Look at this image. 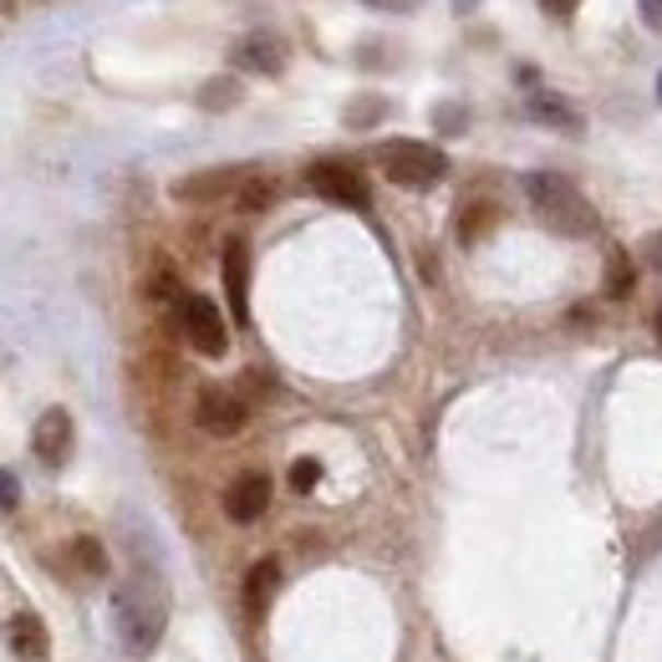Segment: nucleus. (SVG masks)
Instances as JSON below:
<instances>
[{
	"label": "nucleus",
	"instance_id": "1",
	"mask_svg": "<svg viewBox=\"0 0 662 662\" xmlns=\"http://www.w3.org/2000/svg\"><path fill=\"white\" fill-rule=\"evenodd\" d=\"M113 622H118L123 652H132V658H148V652L159 648L163 627H169V591H163L159 576H132L128 586L118 591Z\"/></svg>",
	"mask_w": 662,
	"mask_h": 662
},
{
	"label": "nucleus",
	"instance_id": "2",
	"mask_svg": "<svg viewBox=\"0 0 662 662\" xmlns=\"http://www.w3.org/2000/svg\"><path fill=\"white\" fill-rule=\"evenodd\" d=\"M525 194H530V209L541 214L545 230H556V235H566V240L596 235V209L586 205V194L576 189L571 178H560V174H530V178H525Z\"/></svg>",
	"mask_w": 662,
	"mask_h": 662
},
{
	"label": "nucleus",
	"instance_id": "3",
	"mask_svg": "<svg viewBox=\"0 0 662 662\" xmlns=\"http://www.w3.org/2000/svg\"><path fill=\"white\" fill-rule=\"evenodd\" d=\"M378 163H383V174L393 178V184H403V189H433V184L449 174V159H443L433 143H418V138L387 143L383 153H378Z\"/></svg>",
	"mask_w": 662,
	"mask_h": 662
},
{
	"label": "nucleus",
	"instance_id": "4",
	"mask_svg": "<svg viewBox=\"0 0 662 662\" xmlns=\"http://www.w3.org/2000/svg\"><path fill=\"white\" fill-rule=\"evenodd\" d=\"M178 311V332H184V341H189L199 357H224V347H230V326H224L220 306L209 301V295H178L174 301Z\"/></svg>",
	"mask_w": 662,
	"mask_h": 662
},
{
	"label": "nucleus",
	"instance_id": "5",
	"mask_svg": "<svg viewBox=\"0 0 662 662\" xmlns=\"http://www.w3.org/2000/svg\"><path fill=\"white\" fill-rule=\"evenodd\" d=\"M306 184H311V194H322L326 205H341V209H368L372 205L368 178L341 159H316L306 169Z\"/></svg>",
	"mask_w": 662,
	"mask_h": 662
},
{
	"label": "nucleus",
	"instance_id": "6",
	"mask_svg": "<svg viewBox=\"0 0 662 662\" xmlns=\"http://www.w3.org/2000/svg\"><path fill=\"white\" fill-rule=\"evenodd\" d=\"M77 449V423L67 408H46L42 418H36V428H31V454L42 458L46 469H61L67 458H72Z\"/></svg>",
	"mask_w": 662,
	"mask_h": 662
},
{
	"label": "nucleus",
	"instance_id": "7",
	"mask_svg": "<svg viewBox=\"0 0 662 662\" xmlns=\"http://www.w3.org/2000/svg\"><path fill=\"white\" fill-rule=\"evenodd\" d=\"M194 423L205 428V433H214V439H235L240 428L251 423V408H245V397L230 393V387H209V393H199Z\"/></svg>",
	"mask_w": 662,
	"mask_h": 662
},
{
	"label": "nucleus",
	"instance_id": "8",
	"mask_svg": "<svg viewBox=\"0 0 662 662\" xmlns=\"http://www.w3.org/2000/svg\"><path fill=\"white\" fill-rule=\"evenodd\" d=\"M224 295H230V316H235V326L251 322V245L240 235L224 240Z\"/></svg>",
	"mask_w": 662,
	"mask_h": 662
},
{
	"label": "nucleus",
	"instance_id": "9",
	"mask_svg": "<svg viewBox=\"0 0 662 662\" xmlns=\"http://www.w3.org/2000/svg\"><path fill=\"white\" fill-rule=\"evenodd\" d=\"M265 510H270V479H265V474L251 469L224 489V515L235 520V525H255Z\"/></svg>",
	"mask_w": 662,
	"mask_h": 662
},
{
	"label": "nucleus",
	"instance_id": "10",
	"mask_svg": "<svg viewBox=\"0 0 662 662\" xmlns=\"http://www.w3.org/2000/svg\"><path fill=\"white\" fill-rule=\"evenodd\" d=\"M5 648H11L15 662H46L51 652V637H46V622L36 612H15L5 622Z\"/></svg>",
	"mask_w": 662,
	"mask_h": 662
},
{
	"label": "nucleus",
	"instance_id": "11",
	"mask_svg": "<svg viewBox=\"0 0 662 662\" xmlns=\"http://www.w3.org/2000/svg\"><path fill=\"white\" fill-rule=\"evenodd\" d=\"M235 67H240V72L276 77L280 67H286V46H280L270 31H255V36H245V42L235 46Z\"/></svg>",
	"mask_w": 662,
	"mask_h": 662
},
{
	"label": "nucleus",
	"instance_id": "12",
	"mask_svg": "<svg viewBox=\"0 0 662 662\" xmlns=\"http://www.w3.org/2000/svg\"><path fill=\"white\" fill-rule=\"evenodd\" d=\"M245 174L240 169H214V174H194L184 184H174L178 199H220V194H240Z\"/></svg>",
	"mask_w": 662,
	"mask_h": 662
},
{
	"label": "nucleus",
	"instance_id": "13",
	"mask_svg": "<svg viewBox=\"0 0 662 662\" xmlns=\"http://www.w3.org/2000/svg\"><path fill=\"white\" fill-rule=\"evenodd\" d=\"M530 118L545 123V128H560V132H581V128H586L581 113H576L566 97H556V92H535V97H530Z\"/></svg>",
	"mask_w": 662,
	"mask_h": 662
},
{
	"label": "nucleus",
	"instance_id": "14",
	"mask_svg": "<svg viewBox=\"0 0 662 662\" xmlns=\"http://www.w3.org/2000/svg\"><path fill=\"white\" fill-rule=\"evenodd\" d=\"M280 591V560L276 556H265L251 566V576H245V606H251L255 617H260L265 606H270V596Z\"/></svg>",
	"mask_w": 662,
	"mask_h": 662
},
{
	"label": "nucleus",
	"instance_id": "15",
	"mask_svg": "<svg viewBox=\"0 0 662 662\" xmlns=\"http://www.w3.org/2000/svg\"><path fill=\"white\" fill-rule=\"evenodd\" d=\"M632 286H637L632 255L612 251V255H606V295H612V301H627V295H632Z\"/></svg>",
	"mask_w": 662,
	"mask_h": 662
},
{
	"label": "nucleus",
	"instance_id": "16",
	"mask_svg": "<svg viewBox=\"0 0 662 662\" xmlns=\"http://www.w3.org/2000/svg\"><path fill=\"white\" fill-rule=\"evenodd\" d=\"M235 103H240V82H235V77H214V82L199 88V107H205V113H224V107H235Z\"/></svg>",
	"mask_w": 662,
	"mask_h": 662
},
{
	"label": "nucleus",
	"instance_id": "17",
	"mask_svg": "<svg viewBox=\"0 0 662 662\" xmlns=\"http://www.w3.org/2000/svg\"><path fill=\"white\" fill-rule=\"evenodd\" d=\"M72 560L88 576H107V550H103V541H92V535H77L72 541Z\"/></svg>",
	"mask_w": 662,
	"mask_h": 662
},
{
	"label": "nucleus",
	"instance_id": "18",
	"mask_svg": "<svg viewBox=\"0 0 662 662\" xmlns=\"http://www.w3.org/2000/svg\"><path fill=\"white\" fill-rule=\"evenodd\" d=\"M316 485H322V458H295L291 464V489L295 495H311Z\"/></svg>",
	"mask_w": 662,
	"mask_h": 662
},
{
	"label": "nucleus",
	"instance_id": "19",
	"mask_svg": "<svg viewBox=\"0 0 662 662\" xmlns=\"http://www.w3.org/2000/svg\"><path fill=\"white\" fill-rule=\"evenodd\" d=\"M270 199H276V184L270 178H245L240 184V209H265Z\"/></svg>",
	"mask_w": 662,
	"mask_h": 662
},
{
	"label": "nucleus",
	"instance_id": "20",
	"mask_svg": "<svg viewBox=\"0 0 662 662\" xmlns=\"http://www.w3.org/2000/svg\"><path fill=\"white\" fill-rule=\"evenodd\" d=\"M485 224H489V205H479V209H464V214H458V240H464V245H474V240L485 235Z\"/></svg>",
	"mask_w": 662,
	"mask_h": 662
},
{
	"label": "nucleus",
	"instance_id": "21",
	"mask_svg": "<svg viewBox=\"0 0 662 662\" xmlns=\"http://www.w3.org/2000/svg\"><path fill=\"white\" fill-rule=\"evenodd\" d=\"M21 510V479L11 469H0V515H15Z\"/></svg>",
	"mask_w": 662,
	"mask_h": 662
},
{
	"label": "nucleus",
	"instance_id": "22",
	"mask_svg": "<svg viewBox=\"0 0 662 662\" xmlns=\"http://www.w3.org/2000/svg\"><path fill=\"white\" fill-rule=\"evenodd\" d=\"M378 118H383V97H368V103L347 107V123H352V128H368V123H378Z\"/></svg>",
	"mask_w": 662,
	"mask_h": 662
},
{
	"label": "nucleus",
	"instance_id": "23",
	"mask_svg": "<svg viewBox=\"0 0 662 662\" xmlns=\"http://www.w3.org/2000/svg\"><path fill=\"white\" fill-rule=\"evenodd\" d=\"M439 128L443 132H458V128H464V113H458V107H439Z\"/></svg>",
	"mask_w": 662,
	"mask_h": 662
},
{
	"label": "nucleus",
	"instance_id": "24",
	"mask_svg": "<svg viewBox=\"0 0 662 662\" xmlns=\"http://www.w3.org/2000/svg\"><path fill=\"white\" fill-rule=\"evenodd\" d=\"M541 5H545V15H560V21H566V15H571L581 0H541Z\"/></svg>",
	"mask_w": 662,
	"mask_h": 662
},
{
	"label": "nucleus",
	"instance_id": "25",
	"mask_svg": "<svg viewBox=\"0 0 662 662\" xmlns=\"http://www.w3.org/2000/svg\"><path fill=\"white\" fill-rule=\"evenodd\" d=\"M642 15H648L652 31H662V0H642Z\"/></svg>",
	"mask_w": 662,
	"mask_h": 662
},
{
	"label": "nucleus",
	"instance_id": "26",
	"mask_svg": "<svg viewBox=\"0 0 662 662\" xmlns=\"http://www.w3.org/2000/svg\"><path fill=\"white\" fill-rule=\"evenodd\" d=\"M372 11H413V0H362Z\"/></svg>",
	"mask_w": 662,
	"mask_h": 662
},
{
	"label": "nucleus",
	"instance_id": "27",
	"mask_svg": "<svg viewBox=\"0 0 662 662\" xmlns=\"http://www.w3.org/2000/svg\"><path fill=\"white\" fill-rule=\"evenodd\" d=\"M648 260H652V270H658V276H662V230L648 240Z\"/></svg>",
	"mask_w": 662,
	"mask_h": 662
},
{
	"label": "nucleus",
	"instance_id": "28",
	"mask_svg": "<svg viewBox=\"0 0 662 662\" xmlns=\"http://www.w3.org/2000/svg\"><path fill=\"white\" fill-rule=\"evenodd\" d=\"M658 341H662V311H658Z\"/></svg>",
	"mask_w": 662,
	"mask_h": 662
},
{
	"label": "nucleus",
	"instance_id": "29",
	"mask_svg": "<svg viewBox=\"0 0 662 662\" xmlns=\"http://www.w3.org/2000/svg\"><path fill=\"white\" fill-rule=\"evenodd\" d=\"M658 103H662V77H658Z\"/></svg>",
	"mask_w": 662,
	"mask_h": 662
}]
</instances>
